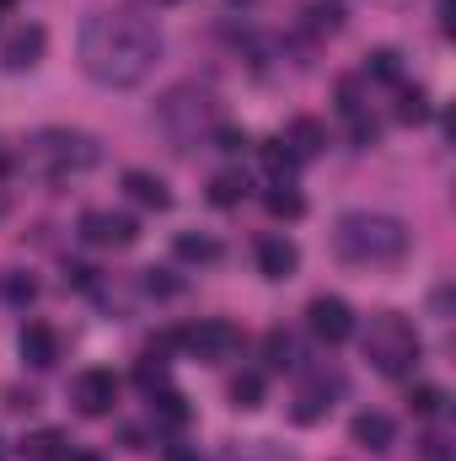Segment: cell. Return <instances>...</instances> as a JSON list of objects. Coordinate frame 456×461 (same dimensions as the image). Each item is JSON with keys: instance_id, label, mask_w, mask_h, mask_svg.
<instances>
[{"instance_id": "cell-1", "label": "cell", "mask_w": 456, "mask_h": 461, "mask_svg": "<svg viewBox=\"0 0 456 461\" xmlns=\"http://www.w3.org/2000/svg\"><path fill=\"white\" fill-rule=\"evenodd\" d=\"M76 54H81V70L97 81V86H140L156 59H161V32L134 16V11H92L81 22V38H76Z\"/></svg>"}, {"instance_id": "cell-2", "label": "cell", "mask_w": 456, "mask_h": 461, "mask_svg": "<svg viewBox=\"0 0 456 461\" xmlns=\"http://www.w3.org/2000/svg\"><path fill=\"white\" fill-rule=\"evenodd\" d=\"M414 247V230L397 215H381V210H349L333 226V252H339L349 268H397Z\"/></svg>"}, {"instance_id": "cell-3", "label": "cell", "mask_w": 456, "mask_h": 461, "mask_svg": "<svg viewBox=\"0 0 456 461\" xmlns=\"http://www.w3.org/2000/svg\"><path fill=\"white\" fill-rule=\"evenodd\" d=\"M156 129L167 134L172 150L188 156L194 145L215 140V129H221V103H215L210 92H199V86H172V92L156 103Z\"/></svg>"}, {"instance_id": "cell-4", "label": "cell", "mask_w": 456, "mask_h": 461, "mask_svg": "<svg viewBox=\"0 0 456 461\" xmlns=\"http://www.w3.org/2000/svg\"><path fill=\"white\" fill-rule=\"evenodd\" d=\"M360 348H365L370 370H376V375H392V381L414 375V365L424 359L419 328H414L403 312H376V317H370V328L360 333Z\"/></svg>"}, {"instance_id": "cell-5", "label": "cell", "mask_w": 456, "mask_h": 461, "mask_svg": "<svg viewBox=\"0 0 456 461\" xmlns=\"http://www.w3.org/2000/svg\"><path fill=\"white\" fill-rule=\"evenodd\" d=\"M97 156H103L97 140L81 134V129H38V134L27 140V167H32L38 177H49V183H65V177H76V172H92Z\"/></svg>"}, {"instance_id": "cell-6", "label": "cell", "mask_w": 456, "mask_h": 461, "mask_svg": "<svg viewBox=\"0 0 456 461\" xmlns=\"http://www.w3.org/2000/svg\"><path fill=\"white\" fill-rule=\"evenodd\" d=\"M183 348H188L194 359H205V365H226L231 354L242 348V328L226 322V317H205V322H194V328L183 333Z\"/></svg>"}, {"instance_id": "cell-7", "label": "cell", "mask_w": 456, "mask_h": 461, "mask_svg": "<svg viewBox=\"0 0 456 461\" xmlns=\"http://www.w3.org/2000/svg\"><path fill=\"white\" fill-rule=\"evenodd\" d=\"M70 402H76V413H81V419H103V413H114L118 375H114V370H81V375L70 381Z\"/></svg>"}, {"instance_id": "cell-8", "label": "cell", "mask_w": 456, "mask_h": 461, "mask_svg": "<svg viewBox=\"0 0 456 461\" xmlns=\"http://www.w3.org/2000/svg\"><path fill=\"white\" fill-rule=\"evenodd\" d=\"M81 241L87 247H134L140 241V221L134 215H118V210H87L81 215Z\"/></svg>"}, {"instance_id": "cell-9", "label": "cell", "mask_w": 456, "mask_h": 461, "mask_svg": "<svg viewBox=\"0 0 456 461\" xmlns=\"http://www.w3.org/2000/svg\"><path fill=\"white\" fill-rule=\"evenodd\" d=\"M306 322H312V333L323 344H343L354 333V312H349V301H339V295H317L306 306Z\"/></svg>"}, {"instance_id": "cell-10", "label": "cell", "mask_w": 456, "mask_h": 461, "mask_svg": "<svg viewBox=\"0 0 456 461\" xmlns=\"http://www.w3.org/2000/svg\"><path fill=\"white\" fill-rule=\"evenodd\" d=\"M43 49H49V32H43L38 22H22V27L5 38V49H0V65H5L11 76H22V70H32V65L43 59Z\"/></svg>"}, {"instance_id": "cell-11", "label": "cell", "mask_w": 456, "mask_h": 461, "mask_svg": "<svg viewBox=\"0 0 456 461\" xmlns=\"http://www.w3.org/2000/svg\"><path fill=\"white\" fill-rule=\"evenodd\" d=\"M301 268V247L290 241V236H258V274L263 279H290Z\"/></svg>"}, {"instance_id": "cell-12", "label": "cell", "mask_w": 456, "mask_h": 461, "mask_svg": "<svg viewBox=\"0 0 456 461\" xmlns=\"http://www.w3.org/2000/svg\"><path fill=\"white\" fill-rule=\"evenodd\" d=\"M333 397H339V381L317 375V381H306V386L296 392V408H290V419H296V424H317L323 413H333Z\"/></svg>"}, {"instance_id": "cell-13", "label": "cell", "mask_w": 456, "mask_h": 461, "mask_svg": "<svg viewBox=\"0 0 456 461\" xmlns=\"http://www.w3.org/2000/svg\"><path fill=\"white\" fill-rule=\"evenodd\" d=\"M16 348H22V359H27L32 370H49V365L59 359V333H54L49 322H27L22 339H16Z\"/></svg>"}, {"instance_id": "cell-14", "label": "cell", "mask_w": 456, "mask_h": 461, "mask_svg": "<svg viewBox=\"0 0 456 461\" xmlns=\"http://www.w3.org/2000/svg\"><path fill=\"white\" fill-rule=\"evenodd\" d=\"M349 440H354L360 451H387V446L397 440V424H392L387 413H354V424H349Z\"/></svg>"}, {"instance_id": "cell-15", "label": "cell", "mask_w": 456, "mask_h": 461, "mask_svg": "<svg viewBox=\"0 0 456 461\" xmlns=\"http://www.w3.org/2000/svg\"><path fill=\"white\" fill-rule=\"evenodd\" d=\"M279 140H285V150H290L296 161H312V156H323V145H328V129H323L317 118H296V123H290Z\"/></svg>"}, {"instance_id": "cell-16", "label": "cell", "mask_w": 456, "mask_h": 461, "mask_svg": "<svg viewBox=\"0 0 456 461\" xmlns=\"http://www.w3.org/2000/svg\"><path fill=\"white\" fill-rule=\"evenodd\" d=\"M123 194L140 204V210H172V194H167V183L156 177V172H123Z\"/></svg>"}, {"instance_id": "cell-17", "label": "cell", "mask_w": 456, "mask_h": 461, "mask_svg": "<svg viewBox=\"0 0 456 461\" xmlns=\"http://www.w3.org/2000/svg\"><path fill=\"white\" fill-rule=\"evenodd\" d=\"M172 252H178L183 263H221V241H215V236H205V230H178Z\"/></svg>"}, {"instance_id": "cell-18", "label": "cell", "mask_w": 456, "mask_h": 461, "mask_svg": "<svg viewBox=\"0 0 456 461\" xmlns=\"http://www.w3.org/2000/svg\"><path fill=\"white\" fill-rule=\"evenodd\" d=\"M258 156H263V172H269L274 183H290V177H296V167H301V161L285 150V140H263V145H258Z\"/></svg>"}, {"instance_id": "cell-19", "label": "cell", "mask_w": 456, "mask_h": 461, "mask_svg": "<svg viewBox=\"0 0 456 461\" xmlns=\"http://www.w3.org/2000/svg\"><path fill=\"white\" fill-rule=\"evenodd\" d=\"M263 204H269L274 221H301V215H306V199H301L290 183H274V188L263 194Z\"/></svg>"}, {"instance_id": "cell-20", "label": "cell", "mask_w": 456, "mask_h": 461, "mask_svg": "<svg viewBox=\"0 0 456 461\" xmlns=\"http://www.w3.org/2000/svg\"><path fill=\"white\" fill-rule=\"evenodd\" d=\"M231 408H242V413L263 408V375H258V370H242V375L231 381Z\"/></svg>"}, {"instance_id": "cell-21", "label": "cell", "mask_w": 456, "mask_h": 461, "mask_svg": "<svg viewBox=\"0 0 456 461\" xmlns=\"http://www.w3.org/2000/svg\"><path fill=\"white\" fill-rule=\"evenodd\" d=\"M242 199H247V177H242V172H215V177H210V204L231 210V204H242Z\"/></svg>"}, {"instance_id": "cell-22", "label": "cell", "mask_w": 456, "mask_h": 461, "mask_svg": "<svg viewBox=\"0 0 456 461\" xmlns=\"http://www.w3.org/2000/svg\"><path fill=\"white\" fill-rule=\"evenodd\" d=\"M0 295H5L11 306H27V301L38 295V285H32V274H22V268H5V274H0Z\"/></svg>"}, {"instance_id": "cell-23", "label": "cell", "mask_w": 456, "mask_h": 461, "mask_svg": "<svg viewBox=\"0 0 456 461\" xmlns=\"http://www.w3.org/2000/svg\"><path fill=\"white\" fill-rule=\"evenodd\" d=\"M365 76H376V81L397 86V81H403V65H397V54H392V49H376V54L365 59Z\"/></svg>"}, {"instance_id": "cell-24", "label": "cell", "mask_w": 456, "mask_h": 461, "mask_svg": "<svg viewBox=\"0 0 456 461\" xmlns=\"http://www.w3.org/2000/svg\"><path fill=\"white\" fill-rule=\"evenodd\" d=\"M150 397H156V413H161L167 424H188V402H183V392L161 386V392H150Z\"/></svg>"}, {"instance_id": "cell-25", "label": "cell", "mask_w": 456, "mask_h": 461, "mask_svg": "<svg viewBox=\"0 0 456 461\" xmlns=\"http://www.w3.org/2000/svg\"><path fill=\"white\" fill-rule=\"evenodd\" d=\"M408 408L424 413V419H435V413L446 408V392H441V386H414V392H408Z\"/></svg>"}, {"instance_id": "cell-26", "label": "cell", "mask_w": 456, "mask_h": 461, "mask_svg": "<svg viewBox=\"0 0 456 461\" xmlns=\"http://www.w3.org/2000/svg\"><path fill=\"white\" fill-rule=\"evenodd\" d=\"M269 365H274V370H285V365H296V344H290V333H279V328H274V333H269Z\"/></svg>"}, {"instance_id": "cell-27", "label": "cell", "mask_w": 456, "mask_h": 461, "mask_svg": "<svg viewBox=\"0 0 456 461\" xmlns=\"http://www.w3.org/2000/svg\"><path fill=\"white\" fill-rule=\"evenodd\" d=\"M134 381H140L145 392H161V386H167V365H161V359L150 354V359H140V370H134Z\"/></svg>"}, {"instance_id": "cell-28", "label": "cell", "mask_w": 456, "mask_h": 461, "mask_svg": "<svg viewBox=\"0 0 456 461\" xmlns=\"http://www.w3.org/2000/svg\"><path fill=\"white\" fill-rule=\"evenodd\" d=\"M397 118H403V123H424V118H430L424 92H403V97H397Z\"/></svg>"}, {"instance_id": "cell-29", "label": "cell", "mask_w": 456, "mask_h": 461, "mask_svg": "<svg viewBox=\"0 0 456 461\" xmlns=\"http://www.w3.org/2000/svg\"><path fill=\"white\" fill-rule=\"evenodd\" d=\"M27 456H32V461H54V456H59V435H54V429L32 435V440H27Z\"/></svg>"}, {"instance_id": "cell-30", "label": "cell", "mask_w": 456, "mask_h": 461, "mask_svg": "<svg viewBox=\"0 0 456 461\" xmlns=\"http://www.w3.org/2000/svg\"><path fill=\"white\" fill-rule=\"evenodd\" d=\"M419 461H451V440L446 435H424L419 440Z\"/></svg>"}, {"instance_id": "cell-31", "label": "cell", "mask_w": 456, "mask_h": 461, "mask_svg": "<svg viewBox=\"0 0 456 461\" xmlns=\"http://www.w3.org/2000/svg\"><path fill=\"white\" fill-rule=\"evenodd\" d=\"M32 402H38L32 392H11V402H5V408H16V413H22V408H32Z\"/></svg>"}, {"instance_id": "cell-32", "label": "cell", "mask_w": 456, "mask_h": 461, "mask_svg": "<svg viewBox=\"0 0 456 461\" xmlns=\"http://www.w3.org/2000/svg\"><path fill=\"white\" fill-rule=\"evenodd\" d=\"M167 461H199L194 451H183V446H167Z\"/></svg>"}, {"instance_id": "cell-33", "label": "cell", "mask_w": 456, "mask_h": 461, "mask_svg": "<svg viewBox=\"0 0 456 461\" xmlns=\"http://www.w3.org/2000/svg\"><path fill=\"white\" fill-rule=\"evenodd\" d=\"M65 461H108V456H97V451H70Z\"/></svg>"}, {"instance_id": "cell-34", "label": "cell", "mask_w": 456, "mask_h": 461, "mask_svg": "<svg viewBox=\"0 0 456 461\" xmlns=\"http://www.w3.org/2000/svg\"><path fill=\"white\" fill-rule=\"evenodd\" d=\"M5 5H16V0H0V11H5Z\"/></svg>"}, {"instance_id": "cell-35", "label": "cell", "mask_w": 456, "mask_h": 461, "mask_svg": "<svg viewBox=\"0 0 456 461\" xmlns=\"http://www.w3.org/2000/svg\"><path fill=\"white\" fill-rule=\"evenodd\" d=\"M161 5H178V0H161Z\"/></svg>"}]
</instances>
